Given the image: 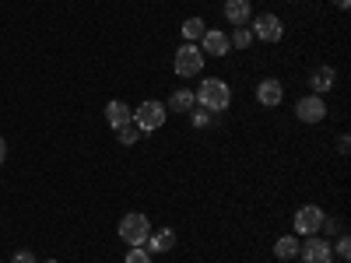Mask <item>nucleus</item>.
<instances>
[{"label":"nucleus","instance_id":"obj_1","mask_svg":"<svg viewBox=\"0 0 351 263\" xmlns=\"http://www.w3.org/2000/svg\"><path fill=\"white\" fill-rule=\"evenodd\" d=\"M193 95H197V105H200V109H208V112H215V116L232 105V88H228L221 77H204Z\"/></svg>","mask_w":351,"mask_h":263},{"label":"nucleus","instance_id":"obj_2","mask_svg":"<svg viewBox=\"0 0 351 263\" xmlns=\"http://www.w3.org/2000/svg\"><path fill=\"white\" fill-rule=\"evenodd\" d=\"M165 120H169L165 102L148 99V102H141V105L134 109V120H130V123H134L141 134H155V130H162V127H165Z\"/></svg>","mask_w":351,"mask_h":263},{"label":"nucleus","instance_id":"obj_3","mask_svg":"<svg viewBox=\"0 0 351 263\" xmlns=\"http://www.w3.org/2000/svg\"><path fill=\"white\" fill-rule=\"evenodd\" d=\"M172 67H176V77H197V74L204 71V53H200V46H197V42H183L180 49H176Z\"/></svg>","mask_w":351,"mask_h":263},{"label":"nucleus","instance_id":"obj_4","mask_svg":"<svg viewBox=\"0 0 351 263\" xmlns=\"http://www.w3.org/2000/svg\"><path fill=\"white\" fill-rule=\"evenodd\" d=\"M148 236H152V221L144 218V214H123L120 218V239L127 242V246H144L148 242Z\"/></svg>","mask_w":351,"mask_h":263},{"label":"nucleus","instance_id":"obj_5","mask_svg":"<svg viewBox=\"0 0 351 263\" xmlns=\"http://www.w3.org/2000/svg\"><path fill=\"white\" fill-rule=\"evenodd\" d=\"M324 208H316V203H302L295 211V236L306 239V236H319V225H324Z\"/></svg>","mask_w":351,"mask_h":263},{"label":"nucleus","instance_id":"obj_6","mask_svg":"<svg viewBox=\"0 0 351 263\" xmlns=\"http://www.w3.org/2000/svg\"><path fill=\"white\" fill-rule=\"evenodd\" d=\"M253 39H260V42H281V36H285V21L278 18V14H260V18H253Z\"/></svg>","mask_w":351,"mask_h":263},{"label":"nucleus","instance_id":"obj_7","mask_svg":"<svg viewBox=\"0 0 351 263\" xmlns=\"http://www.w3.org/2000/svg\"><path fill=\"white\" fill-rule=\"evenodd\" d=\"M299 256L302 263H334V249H330V239H319V236H306L302 246H299Z\"/></svg>","mask_w":351,"mask_h":263},{"label":"nucleus","instance_id":"obj_8","mask_svg":"<svg viewBox=\"0 0 351 263\" xmlns=\"http://www.w3.org/2000/svg\"><path fill=\"white\" fill-rule=\"evenodd\" d=\"M295 116H299V123H324L327 120V102L324 95H302L295 102Z\"/></svg>","mask_w":351,"mask_h":263},{"label":"nucleus","instance_id":"obj_9","mask_svg":"<svg viewBox=\"0 0 351 263\" xmlns=\"http://www.w3.org/2000/svg\"><path fill=\"white\" fill-rule=\"evenodd\" d=\"M200 53H208V56H228L232 53V42L225 32H218V28H208V32L200 36Z\"/></svg>","mask_w":351,"mask_h":263},{"label":"nucleus","instance_id":"obj_10","mask_svg":"<svg viewBox=\"0 0 351 263\" xmlns=\"http://www.w3.org/2000/svg\"><path fill=\"white\" fill-rule=\"evenodd\" d=\"M281 99H285V88H281L278 77H263V81L256 84V102H260V105L274 109V105H281Z\"/></svg>","mask_w":351,"mask_h":263},{"label":"nucleus","instance_id":"obj_11","mask_svg":"<svg viewBox=\"0 0 351 263\" xmlns=\"http://www.w3.org/2000/svg\"><path fill=\"white\" fill-rule=\"evenodd\" d=\"M221 14H225V21H232V25H246V21H253V8H250V0H225V8H221Z\"/></svg>","mask_w":351,"mask_h":263},{"label":"nucleus","instance_id":"obj_12","mask_svg":"<svg viewBox=\"0 0 351 263\" xmlns=\"http://www.w3.org/2000/svg\"><path fill=\"white\" fill-rule=\"evenodd\" d=\"M134 120V109L127 105V102H120V99H112L109 105H106V123L112 127V130H120V127H127Z\"/></svg>","mask_w":351,"mask_h":263},{"label":"nucleus","instance_id":"obj_13","mask_svg":"<svg viewBox=\"0 0 351 263\" xmlns=\"http://www.w3.org/2000/svg\"><path fill=\"white\" fill-rule=\"evenodd\" d=\"M334 84H337V71H334V67H316V71L309 74V88H313V95H327Z\"/></svg>","mask_w":351,"mask_h":263},{"label":"nucleus","instance_id":"obj_14","mask_svg":"<svg viewBox=\"0 0 351 263\" xmlns=\"http://www.w3.org/2000/svg\"><path fill=\"white\" fill-rule=\"evenodd\" d=\"M193 105H197V95L190 92V88H176V92L169 95V102H165L169 112H180V116H186Z\"/></svg>","mask_w":351,"mask_h":263},{"label":"nucleus","instance_id":"obj_15","mask_svg":"<svg viewBox=\"0 0 351 263\" xmlns=\"http://www.w3.org/2000/svg\"><path fill=\"white\" fill-rule=\"evenodd\" d=\"M144 246H148V253H169L176 246V231L172 228H158V231H152V236H148V242H144Z\"/></svg>","mask_w":351,"mask_h":263},{"label":"nucleus","instance_id":"obj_16","mask_svg":"<svg viewBox=\"0 0 351 263\" xmlns=\"http://www.w3.org/2000/svg\"><path fill=\"white\" fill-rule=\"evenodd\" d=\"M299 246H302L299 236H281V239L274 242V256H278V260H295V256H299Z\"/></svg>","mask_w":351,"mask_h":263},{"label":"nucleus","instance_id":"obj_17","mask_svg":"<svg viewBox=\"0 0 351 263\" xmlns=\"http://www.w3.org/2000/svg\"><path fill=\"white\" fill-rule=\"evenodd\" d=\"M204 32H208V25H204L200 18H186V21H183V39H186V42H200Z\"/></svg>","mask_w":351,"mask_h":263},{"label":"nucleus","instance_id":"obj_18","mask_svg":"<svg viewBox=\"0 0 351 263\" xmlns=\"http://www.w3.org/2000/svg\"><path fill=\"white\" fill-rule=\"evenodd\" d=\"M186 116H190V123H193L197 130H208V127L215 123V112H208V109H200V105H193V109H190Z\"/></svg>","mask_w":351,"mask_h":263},{"label":"nucleus","instance_id":"obj_19","mask_svg":"<svg viewBox=\"0 0 351 263\" xmlns=\"http://www.w3.org/2000/svg\"><path fill=\"white\" fill-rule=\"evenodd\" d=\"M228 42H232V46H236V49H250V46H253V32H250V28H246V25H239V28H236V32H232V36H228Z\"/></svg>","mask_w":351,"mask_h":263},{"label":"nucleus","instance_id":"obj_20","mask_svg":"<svg viewBox=\"0 0 351 263\" xmlns=\"http://www.w3.org/2000/svg\"><path fill=\"white\" fill-rule=\"evenodd\" d=\"M144 134L134 127V123H127V127H120V130H116V140H120V144H137Z\"/></svg>","mask_w":351,"mask_h":263},{"label":"nucleus","instance_id":"obj_21","mask_svg":"<svg viewBox=\"0 0 351 263\" xmlns=\"http://www.w3.org/2000/svg\"><path fill=\"white\" fill-rule=\"evenodd\" d=\"M330 249H334V256H341V260H351V239L344 236V231H341V236L334 239V246H330Z\"/></svg>","mask_w":351,"mask_h":263},{"label":"nucleus","instance_id":"obj_22","mask_svg":"<svg viewBox=\"0 0 351 263\" xmlns=\"http://www.w3.org/2000/svg\"><path fill=\"white\" fill-rule=\"evenodd\" d=\"M123 263H152V253L144 249V246H130V253H127Z\"/></svg>","mask_w":351,"mask_h":263},{"label":"nucleus","instance_id":"obj_23","mask_svg":"<svg viewBox=\"0 0 351 263\" xmlns=\"http://www.w3.org/2000/svg\"><path fill=\"white\" fill-rule=\"evenodd\" d=\"M319 231H327V236H341V231H344V221H341V218H324Z\"/></svg>","mask_w":351,"mask_h":263},{"label":"nucleus","instance_id":"obj_24","mask_svg":"<svg viewBox=\"0 0 351 263\" xmlns=\"http://www.w3.org/2000/svg\"><path fill=\"white\" fill-rule=\"evenodd\" d=\"M11 263H39V260H36L32 253H28V249H21V253H14V260H11Z\"/></svg>","mask_w":351,"mask_h":263},{"label":"nucleus","instance_id":"obj_25","mask_svg":"<svg viewBox=\"0 0 351 263\" xmlns=\"http://www.w3.org/2000/svg\"><path fill=\"white\" fill-rule=\"evenodd\" d=\"M348 148H351V137H348V134H341V137H337V151H341V155H348Z\"/></svg>","mask_w":351,"mask_h":263},{"label":"nucleus","instance_id":"obj_26","mask_svg":"<svg viewBox=\"0 0 351 263\" xmlns=\"http://www.w3.org/2000/svg\"><path fill=\"white\" fill-rule=\"evenodd\" d=\"M4 158H8V144H4V137H0V165H4Z\"/></svg>","mask_w":351,"mask_h":263},{"label":"nucleus","instance_id":"obj_27","mask_svg":"<svg viewBox=\"0 0 351 263\" xmlns=\"http://www.w3.org/2000/svg\"><path fill=\"white\" fill-rule=\"evenodd\" d=\"M348 4L351 0H334V8H341V11H348Z\"/></svg>","mask_w":351,"mask_h":263},{"label":"nucleus","instance_id":"obj_28","mask_svg":"<svg viewBox=\"0 0 351 263\" xmlns=\"http://www.w3.org/2000/svg\"><path fill=\"white\" fill-rule=\"evenodd\" d=\"M46 263H60V260H46Z\"/></svg>","mask_w":351,"mask_h":263}]
</instances>
